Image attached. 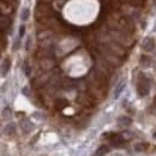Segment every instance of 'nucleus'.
Instances as JSON below:
<instances>
[{
  "mask_svg": "<svg viewBox=\"0 0 156 156\" xmlns=\"http://www.w3.org/2000/svg\"><path fill=\"white\" fill-rule=\"evenodd\" d=\"M137 90H138L139 96H147V95L149 94V90H150V80L145 77L144 75H141V77L138 79Z\"/></svg>",
  "mask_w": 156,
  "mask_h": 156,
  "instance_id": "1",
  "label": "nucleus"
},
{
  "mask_svg": "<svg viewBox=\"0 0 156 156\" xmlns=\"http://www.w3.org/2000/svg\"><path fill=\"white\" fill-rule=\"evenodd\" d=\"M109 141H111L112 145H114V147H121L124 144V142H125L124 138L120 135H117V133L109 135Z\"/></svg>",
  "mask_w": 156,
  "mask_h": 156,
  "instance_id": "2",
  "label": "nucleus"
},
{
  "mask_svg": "<svg viewBox=\"0 0 156 156\" xmlns=\"http://www.w3.org/2000/svg\"><path fill=\"white\" fill-rule=\"evenodd\" d=\"M154 48H155V41H154V39L147 37L143 41V49L147 51V52H151Z\"/></svg>",
  "mask_w": 156,
  "mask_h": 156,
  "instance_id": "3",
  "label": "nucleus"
},
{
  "mask_svg": "<svg viewBox=\"0 0 156 156\" xmlns=\"http://www.w3.org/2000/svg\"><path fill=\"white\" fill-rule=\"evenodd\" d=\"M107 153H109V148L107 145H101L96 151H95V156H105Z\"/></svg>",
  "mask_w": 156,
  "mask_h": 156,
  "instance_id": "4",
  "label": "nucleus"
},
{
  "mask_svg": "<svg viewBox=\"0 0 156 156\" xmlns=\"http://www.w3.org/2000/svg\"><path fill=\"white\" fill-rule=\"evenodd\" d=\"M22 130L25 132V133H28V132H30L31 130H33V125H31V123L29 121V120H24V121H22Z\"/></svg>",
  "mask_w": 156,
  "mask_h": 156,
  "instance_id": "5",
  "label": "nucleus"
},
{
  "mask_svg": "<svg viewBox=\"0 0 156 156\" xmlns=\"http://www.w3.org/2000/svg\"><path fill=\"white\" fill-rule=\"evenodd\" d=\"M124 88H125V80H121V82L118 84V86L115 88V92H114V97H115V98L120 95V92L124 90Z\"/></svg>",
  "mask_w": 156,
  "mask_h": 156,
  "instance_id": "6",
  "label": "nucleus"
},
{
  "mask_svg": "<svg viewBox=\"0 0 156 156\" xmlns=\"http://www.w3.org/2000/svg\"><path fill=\"white\" fill-rule=\"evenodd\" d=\"M148 143H138L137 145H136V150L137 151H144V150H147L148 149Z\"/></svg>",
  "mask_w": 156,
  "mask_h": 156,
  "instance_id": "7",
  "label": "nucleus"
},
{
  "mask_svg": "<svg viewBox=\"0 0 156 156\" xmlns=\"http://www.w3.org/2000/svg\"><path fill=\"white\" fill-rule=\"evenodd\" d=\"M149 63H150V59H149L147 55H142V58H141V64H142L144 67H148V66H149Z\"/></svg>",
  "mask_w": 156,
  "mask_h": 156,
  "instance_id": "8",
  "label": "nucleus"
},
{
  "mask_svg": "<svg viewBox=\"0 0 156 156\" xmlns=\"http://www.w3.org/2000/svg\"><path fill=\"white\" fill-rule=\"evenodd\" d=\"M119 123H120L121 125L127 126V125H130V124H131V119H130V118H127V117H123V118H120V119H119Z\"/></svg>",
  "mask_w": 156,
  "mask_h": 156,
  "instance_id": "9",
  "label": "nucleus"
},
{
  "mask_svg": "<svg viewBox=\"0 0 156 156\" xmlns=\"http://www.w3.org/2000/svg\"><path fill=\"white\" fill-rule=\"evenodd\" d=\"M28 18H29V8H24L23 12H22V19L27 20Z\"/></svg>",
  "mask_w": 156,
  "mask_h": 156,
  "instance_id": "10",
  "label": "nucleus"
},
{
  "mask_svg": "<svg viewBox=\"0 0 156 156\" xmlns=\"http://www.w3.org/2000/svg\"><path fill=\"white\" fill-rule=\"evenodd\" d=\"M8 67H10V63L7 61V63L5 64V69H2V75H6V72H7V70H8Z\"/></svg>",
  "mask_w": 156,
  "mask_h": 156,
  "instance_id": "11",
  "label": "nucleus"
},
{
  "mask_svg": "<svg viewBox=\"0 0 156 156\" xmlns=\"http://www.w3.org/2000/svg\"><path fill=\"white\" fill-rule=\"evenodd\" d=\"M2 115H4V118H6V119H7V118L10 117V109H8V108H7V109H5V111H4V113H2Z\"/></svg>",
  "mask_w": 156,
  "mask_h": 156,
  "instance_id": "12",
  "label": "nucleus"
},
{
  "mask_svg": "<svg viewBox=\"0 0 156 156\" xmlns=\"http://www.w3.org/2000/svg\"><path fill=\"white\" fill-rule=\"evenodd\" d=\"M24 34V27H20V31H19V36H23Z\"/></svg>",
  "mask_w": 156,
  "mask_h": 156,
  "instance_id": "13",
  "label": "nucleus"
}]
</instances>
